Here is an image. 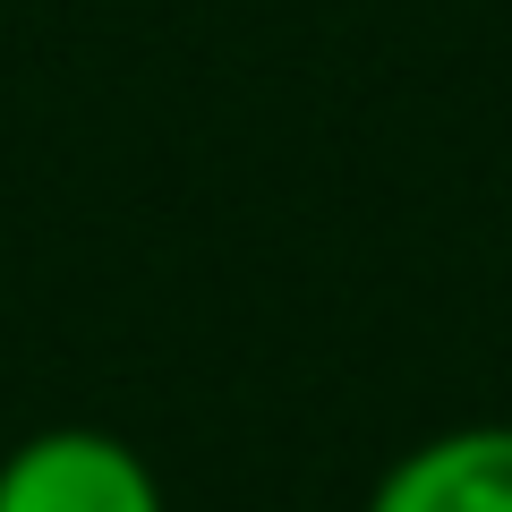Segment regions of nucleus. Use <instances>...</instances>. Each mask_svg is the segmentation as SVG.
I'll return each instance as SVG.
<instances>
[{"label":"nucleus","mask_w":512,"mask_h":512,"mask_svg":"<svg viewBox=\"0 0 512 512\" xmlns=\"http://www.w3.org/2000/svg\"><path fill=\"white\" fill-rule=\"evenodd\" d=\"M0 512H171V495L111 427H35L0 453Z\"/></svg>","instance_id":"1"},{"label":"nucleus","mask_w":512,"mask_h":512,"mask_svg":"<svg viewBox=\"0 0 512 512\" xmlns=\"http://www.w3.org/2000/svg\"><path fill=\"white\" fill-rule=\"evenodd\" d=\"M359 512H512V419H461L402 444Z\"/></svg>","instance_id":"2"}]
</instances>
